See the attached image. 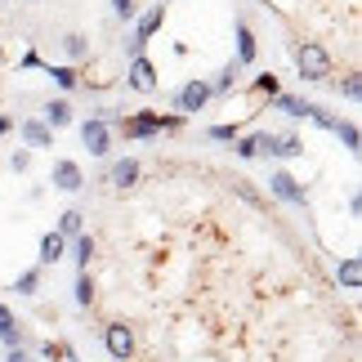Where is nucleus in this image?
<instances>
[{"label": "nucleus", "mask_w": 362, "mask_h": 362, "mask_svg": "<svg viewBox=\"0 0 362 362\" xmlns=\"http://www.w3.org/2000/svg\"><path fill=\"white\" fill-rule=\"evenodd\" d=\"M18 130H23V139H27L32 148H54V130H49L45 121H23Z\"/></svg>", "instance_id": "nucleus-11"}, {"label": "nucleus", "mask_w": 362, "mask_h": 362, "mask_svg": "<svg viewBox=\"0 0 362 362\" xmlns=\"http://www.w3.org/2000/svg\"><path fill=\"white\" fill-rule=\"evenodd\" d=\"M81 144L90 148V157H107V152H112V125L90 117L86 125H81Z\"/></svg>", "instance_id": "nucleus-3"}, {"label": "nucleus", "mask_w": 362, "mask_h": 362, "mask_svg": "<svg viewBox=\"0 0 362 362\" xmlns=\"http://www.w3.org/2000/svg\"><path fill=\"white\" fill-rule=\"evenodd\" d=\"M233 148H238V157H242V161L259 157V139H255V134H246V139H233Z\"/></svg>", "instance_id": "nucleus-25"}, {"label": "nucleus", "mask_w": 362, "mask_h": 362, "mask_svg": "<svg viewBox=\"0 0 362 362\" xmlns=\"http://www.w3.org/2000/svg\"><path fill=\"white\" fill-rule=\"evenodd\" d=\"M255 54H259V45H255V32H250L246 23H238V67L255 63Z\"/></svg>", "instance_id": "nucleus-12"}, {"label": "nucleus", "mask_w": 362, "mask_h": 362, "mask_svg": "<svg viewBox=\"0 0 362 362\" xmlns=\"http://www.w3.org/2000/svg\"><path fill=\"white\" fill-rule=\"evenodd\" d=\"M211 139H219V144H233V139H238V125H211Z\"/></svg>", "instance_id": "nucleus-29"}, {"label": "nucleus", "mask_w": 362, "mask_h": 362, "mask_svg": "<svg viewBox=\"0 0 362 362\" xmlns=\"http://www.w3.org/2000/svg\"><path fill=\"white\" fill-rule=\"evenodd\" d=\"M255 90H259V94H269V99H273V94H277V76H273V72H269V76H259V81H255Z\"/></svg>", "instance_id": "nucleus-30"}, {"label": "nucleus", "mask_w": 362, "mask_h": 362, "mask_svg": "<svg viewBox=\"0 0 362 362\" xmlns=\"http://www.w3.org/2000/svg\"><path fill=\"white\" fill-rule=\"evenodd\" d=\"M49 76H54V86H59V90H76L81 86L76 67H49Z\"/></svg>", "instance_id": "nucleus-22"}, {"label": "nucleus", "mask_w": 362, "mask_h": 362, "mask_svg": "<svg viewBox=\"0 0 362 362\" xmlns=\"http://www.w3.org/2000/svg\"><path fill=\"white\" fill-rule=\"evenodd\" d=\"M13 327H18V322H13V313L0 304V336H5V331H13Z\"/></svg>", "instance_id": "nucleus-31"}, {"label": "nucleus", "mask_w": 362, "mask_h": 362, "mask_svg": "<svg viewBox=\"0 0 362 362\" xmlns=\"http://www.w3.org/2000/svg\"><path fill=\"white\" fill-rule=\"evenodd\" d=\"M32 165V152H13V170H27Z\"/></svg>", "instance_id": "nucleus-32"}, {"label": "nucleus", "mask_w": 362, "mask_h": 362, "mask_svg": "<svg viewBox=\"0 0 362 362\" xmlns=\"http://www.w3.org/2000/svg\"><path fill=\"white\" fill-rule=\"evenodd\" d=\"M269 192H273V197H282V202H291V206H304V202H309V197H304V188H300V179L286 175V170H273L269 175Z\"/></svg>", "instance_id": "nucleus-5"}, {"label": "nucleus", "mask_w": 362, "mask_h": 362, "mask_svg": "<svg viewBox=\"0 0 362 362\" xmlns=\"http://www.w3.org/2000/svg\"><path fill=\"white\" fill-rule=\"evenodd\" d=\"M112 9H117V18H121V23H134L139 0H112Z\"/></svg>", "instance_id": "nucleus-27"}, {"label": "nucleus", "mask_w": 362, "mask_h": 362, "mask_svg": "<svg viewBox=\"0 0 362 362\" xmlns=\"http://www.w3.org/2000/svg\"><path fill=\"white\" fill-rule=\"evenodd\" d=\"M300 152H304V139H296V134L273 139V157H300Z\"/></svg>", "instance_id": "nucleus-19"}, {"label": "nucleus", "mask_w": 362, "mask_h": 362, "mask_svg": "<svg viewBox=\"0 0 362 362\" xmlns=\"http://www.w3.org/2000/svg\"><path fill=\"white\" fill-rule=\"evenodd\" d=\"M72 259L81 273H90V259H94V238L90 233H81V238H72Z\"/></svg>", "instance_id": "nucleus-17"}, {"label": "nucleus", "mask_w": 362, "mask_h": 362, "mask_svg": "<svg viewBox=\"0 0 362 362\" xmlns=\"http://www.w3.org/2000/svg\"><path fill=\"white\" fill-rule=\"evenodd\" d=\"M67 121H72V103H67V99H49L45 103V125H49V130H63Z\"/></svg>", "instance_id": "nucleus-15"}, {"label": "nucleus", "mask_w": 362, "mask_h": 362, "mask_svg": "<svg viewBox=\"0 0 362 362\" xmlns=\"http://www.w3.org/2000/svg\"><path fill=\"white\" fill-rule=\"evenodd\" d=\"M336 277H340V286H344V291H358V286H362V259H358V255H349V259H340V269H336Z\"/></svg>", "instance_id": "nucleus-13"}, {"label": "nucleus", "mask_w": 362, "mask_h": 362, "mask_svg": "<svg viewBox=\"0 0 362 362\" xmlns=\"http://www.w3.org/2000/svg\"><path fill=\"white\" fill-rule=\"evenodd\" d=\"M40 286V269H27L18 282H13V291H23V296H32V291Z\"/></svg>", "instance_id": "nucleus-26"}, {"label": "nucleus", "mask_w": 362, "mask_h": 362, "mask_svg": "<svg viewBox=\"0 0 362 362\" xmlns=\"http://www.w3.org/2000/svg\"><path fill=\"white\" fill-rule=\"evenodd\" d=\"M49 184H54V188H63V192H81V188H86V175H81V165H76L72 157H63V161H54Z\"/></svg>", "instance_id": "nucleus-4"}, {"label": "nucleus", "mask_w": 362, "mask_h": 362, "mask_svg": "<svg viewBox=\"0 0 362 362\" xmlns=\"http://www.w3.org/2000/svg\"><path fill=\"white\" fill-rule=\"evenodd\" d=\"M76 304H81V309H90V304H94V282H90V273H76Z\"/></svg>", "instance_id": "nucleus-24"}, {"label": "nucleus", "mask_w": 362, "mask_h": 362, "mask_svg": "<svg viewBox=\"0 0 362 362\" xmlns=\"http://www.w3.org/2000/svg\"><path fill=\"white\" fill-rule=\"evenodd\" d=\"M161 18H165V5H148L144 13H134V40H148L157 36V27H161Z\"/></svg>", "instance_id": "nucleus-9"}, {"label": "nucleus", "mask_w": 362, "mask_h": 362, "mask_svg": "<svg viewBox=\"0 0 362 362\" xmlns=\"http://www.w3.org/2000/svg\"><path fill=\"white\" fill-rule=\"evenodd\" d=\"M273 107H277V112H286V117H309V103L296 99V94H273Z\"/></svg>", "instance_id": "nucleus-18"}, {"label": "nucleus", "mask_w": 362, "mask_h": 362, "mask_svg": "<svg viewBox=\"0 0 362 362\" xmlns=\"http://www.w3.org/2000/svg\"><path fill=\"white\" fill-rule=\"evenodd\" d=\"M5 362H32V358H27L23 349H9V358H5Z\"/></svg>", "instance_id": "nucleus-33"}, {"label": "nucleus", "mask_w": 362, "mask_h": 362, "mask_svg": "<svg viewBox=\"0 0 362 362\" xmlns=\"http://www.w3.org/2000/svg\"><path fill=\"white\" fill-rule=\"evenodd\" d=\"M107 179H112L117 188H134V179H139V161H134V157H121V161H112V170H107Z\"/></svg>", "instance_id": "nucleus-10"}, {"label": "nucleus", "mask_w": 362, "mask_h": 362, "mask_svg": "<svg viewBox=\"0 0 362 362\" xmlns=\"http://www.w3.org/2000/svg\"><path fill=\"white\" fill-rule=\"evenodd\" d=\"M340 94H344L349 103H358V94H362V81H358V76H344V81H340Z\"/></svg>", "instance_id": "nucleus-28"}, {"label": "nucleus", "mask_w": 362, "mask_h": 362, "mask_svg": "<svg viewBox=\"0 0 362 362\" xmlns=\"http://www.w3.org/2000/svg\"><path fill=\"white\" fill-rule=\"evenodd\" d=\"M67 255V238H59V233H45L40 238V264H59Z\"/></svg>", "instance_id": "nucleus-14"}, {"label": "nucleus", "mask_w": 362, "mask_h": 362, "mask_svg": "<svg viewBox=\"0 0 362 362\" xmlns=\"http://www.w3.org/2000/svg\"><path fill=\"white\" fill-rule=\"evenodd\" d=\"M9 130H13V121H9V117H0V139H5Z\"/></svg>", "instance_id": "nucleus-34"}, {"label": "nucleus", "mask_w": 362, "mask_h": 362, "mask_svg": "<svg viewBox=\"0 0 362 362\" xmlns=\"http://www.w3.org/2000/svg\"><path fill=\"white\" fill-rule=\"evenodd\" d=\"M331 134H336L349 152H358V125L354 121H336V125H331Z\"/></svg>", "instance_id": "nucleus-21"}, {"label": "nucleus", "mask_w": 362, "mask_h": 362, "mask_svg": "<svg viewBox=\"0 0 362 362\" xmlns=\"http://www.w3.org/2000/svg\"><path fill=\"white\" fill-rule=\"evenodd\" d=\"M296 67L304 81H327L331 76V54L317 45V40H304V45L296 49Z\"/></svg>", "instance_id": "nucleus-2"}, {"label": "nucleus", "mask_w": 362, "mask_h": 362, "mask_svg": "<svg viewBox=\"0 0 362 362\" xmlns=\"http://www.w3.org/2000/svg\"><path fill=\"white\" fill-rule=\"evenodd\" d=\"M103 344H107V354H112L117 362H125V358L134 354V331L125 327V322H112V327L103 331Z\"/></svg>", "instance_id": "nucleus-6"}, {"label": "nucleus", "mask_w": 362, "mask_h": 362, "mask_svg": "<svg viewBox=\"0 0 362 362\" xmlns=\"http://www.w3.org/2000/svg\"><path fill=\"white\" fill-rule=\"evenodd\" d=\"M54 233H59V238H67V242L81 238V233H86V215H81V211H63V215H59V228H54Z\"/></svg>", "instance_id": "nucleus-16"}, {"label": "nucleus", "mask_w": 362, "mask_h": 362, "mask_svg": "<svg viewBox=\"0 0 362 362\" xmlns=\"http://www.w3.org/2000/svg\"><path fill=\"white\" fill-rule=\"evenodd\" d=\"M206 103H211V81H188L179 90V112H202Z\"/></svg>", "instance_id": "nucleus-7"}, {"label": "nucleus", "mask_w": 362, "mask_h": 362, "mask_svg": "<svg viewBox=\"0 0 362 362\" xmlns=\"http://www.w3.org/2000/svg\"><path fill=\"white\" fill-rule=\"evenodd\" d=\"M121 134L125 139H148V134H161V130H179L184 117H161V112H139V117H121Z\"/></svg>", "instance_id": "nucleus-1"}, {"label": "nucleus", "mask_w": 362, "mask_h": 362, "mask_svg": "<svg viewBox=\"0 0 362 362\" xmlns=\"http://www.w3.org/2000/svg\"><path fill=\"white\" fill-rule=\"evenodd\" d=\"M238 72H242V67H238V63H228L224 72H219V81H215V86H211V94H228L233 86H238Z\"/></svg>", "instance_id": "nucleus-23"}, {"label": "nucleus", "mask_w": 362, "mask_h": 362, "mask_svg": "<svg viewBox=\"0 0 362 362\" xmlns=\"http://www.w3.org/2000/svg\"><path fill=\"white\" fill-rule=\"evenodd\" d=\"M63 54H67V59H86V54H90V45H86V36H81V32H67L63 36Z\"/></svg>", "instance_id": "nucleus-20"}, {"label": "nucleus", "mask_w": 362, "mask_h": 362, "mask_svg": "<svg viewBox=\"0 0 362 362\" xmlns=\"http://www.w3.org/2000/svg\"><path fill=\"white\" fill-rule=\"evenodd\" d=\"M130 90H139V94H148V90H157V67H152L144 54H139V59H130Z\"/></svg>", "instance_id": "nucleus-8"}]
</instances>
